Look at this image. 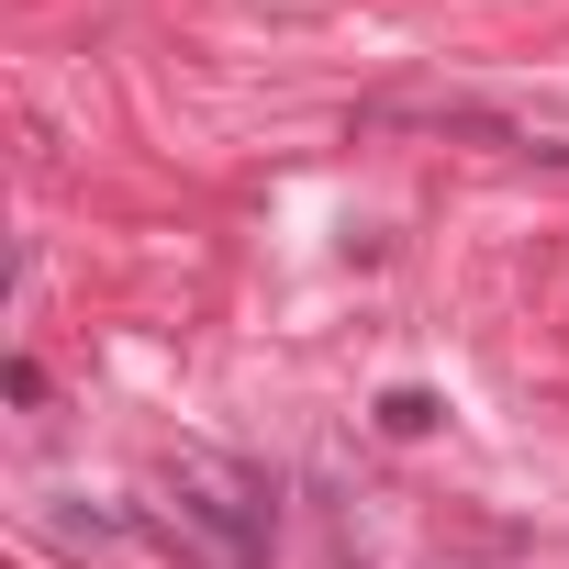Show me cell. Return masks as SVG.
<instances>
[{
    "instance_id": "6da1fadb",
    "label": "cell",
    "mask_w": 569,
    "mask_h": 569,
    "mask_svg": "<svg viewBox=\"0 0 569 569\" xmlns=\"http://www.w3.org/2000/svg\"><path fill=\"white\" fill-rule=\"evenodd\" d=\"M436 413H447V402H436V391H413V380H402V391H380V436H436Z\"/></svg>"
}]
</instances>
